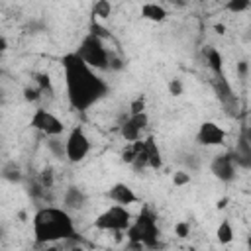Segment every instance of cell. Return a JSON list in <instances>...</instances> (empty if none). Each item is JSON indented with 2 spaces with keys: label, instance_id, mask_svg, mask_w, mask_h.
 Returning <instances> with one entry per match:
<instances>
[{
  "label": "cell",
  "instance_id": "cell-36",
  "mask_svg": "<svg viewBox=\"0 0 251 251\" xmlns=\"http://www.w3.org/2000/svg\"><path fill=\"white\" fill-rule=\"evenodd\" d=\"M214 29H216V33H220V35H222V33H226V25H224V24H216V25H214Z\"/></svg>",
  "mask_w": 251,
  "mask_h": 251
},
{
  "label": "cell",
  "instance_id": "cell-19",
  "mask_svg": "<svg viewBox=\"0 0 251 251\" xmlns=\"http://www.w3.org/2000/svg\"><path fill=\"white\" fill-rule=\"evenodd\" d=\"M206 61H208V67H210L212 75H222L224 73V57L216 47L206 49Z\"/></svg>",
  "mask_w": 251,
  "mask_h": 251
},
{
  "label": "cell",
  "instance_id": "cell-24",
  "mask_svg": "<svg viewBox=\"0 0 251 251\" xmlns=\"http://www.w3.org/2000/svg\"><path fill=\"white\" fill-rule=\"evenodd\" d=\"M190 180H192V176H190V173H188V171H184V169H180V171H175V173H173V184H175L176 188H182V186L190 184Z\"/></svg>",
  "mask_w": 251,
  "mask_h": 251
},
{
  "label": "cell",
  "instance_id": "cell-14",
  "mask_svg": "<svg viewBox=\"0 0 251 251\" xmlns=\"http://www.w3.org/2000/svg\"><path fill=\"white\" fill-rule=\"evenodd\" d=\"M231 157H233L235 167L245 169V171H251V143L245 141L241 135H237L235 147L231 149Z\"/></svg>",
  "mask_w": 251,
  "mask_h": 251
},
{
  "label": "cell",
  "instance_id": "cell-30",
  "mask_svg": "<svg viewBox=\"0 0 251 251\" xmlns=\"http://www.w3.org/2000/svg\"><path fill=\"white\" fill-rule=\"evenodd\" d=\"M175 235L176 237H180V239H186L188 235H190V224L188 222H176L175 224Z\"/></svg>",
  "mask_w": 251,
  "mask_h": 251
},
{
  "label": "cell",
  "instance_id": "cell-20",
  "mask_svg": "<svg viewBox=\"0 0 251 251\" xmlns=\"http://www.w3.org/2000/svg\"><path fill=\"white\" fill-rule=\"evenodd\" d=\"M216 239L222 243V245H227L233 241V227H231V222L229 220H222L220 226L216 227Z\"/></svg>",
  "mask_w": 251,
  "mask_h": 251
},
{
  "label": "cell",
  "instance_id": "cell-26",
  "mask_svg": "<svg viewBox=\"0 0 251 251\" xmlns=\"http://www.w3.org/2000/svg\"><path fill=\"white\" fill-rule=\"evenodd\" d=\"M39 184L43 186V190H47V188H53V184H55V176H53V169H49V167H45L41 173H39Z\"/></svg>",
  "mask_w": 251,
  "mask_h": 251
},
{
  "label": "cell",
  "instance_id": "cell-9",
  "mask_svg": "<svg viewBox=\"0 0 251 251\" xmlns=\"http://www.w3.org/2000/svg\"><path fill=\"white\" fill-rule=\"evenodd\" d=\"M237 167L233 163V157H231V151L227 153H218L212 157L210 161V173L220 180V182H233L235 176H237Z\"/></svg>",
  "mask_w": 251,
  "mask_h": 251
},
{
  "label": "cell",
  "instance_id": "cell-1",
  "mask_svg": "<svg viewBox=\"0 0 251 251\" xmlns=\"http://www.w3.org/2000/svg\"><path fill=\"white\" fill-rule=\"evenodd\" d=\"M61 65H63V76L67 86V98L73 110L86 112L108 94L106 80L98 76L96 71L90 69L78 57L76 51L63 55Z\"/></svg>",
  "mask_w": 251,
  "mask_h": 251
},
{
  "label": "cell",
  "instance_id": "cell-38",
  "mask_svg": "<svg viewBox=\"0 0 251 251\" xmlns=\"http://www.w3.org/2000/svg\"><path fill=\"white\" fill-rule=\"evenodd\" d=\"M247 249H249V251H251V235H249V237H247Z\"/></svg>",
  "mask_w": 251,
  "mask_h": 251
},
{
  "label": "cell",
  "instance_id": "cell-11",
  "mask_svg": "<svg viewBox=\"0 0 251 251\" xmlns=\"http://www.w3.org/2000/svg\"><path fill=\"white\" fill-rule=\"evenodd\" d=\"M147 124H149L147 112L135 114V116H127V118L120 124V135H122V139H126L127 143L139 141V139H141V131L147 127Z\"/></svg>",
  "mask_w": 251,
  "mask_h": 251
},
{
  "label": "cell",
  "instance_id": "cell-34",
  "mask_svg": "<svg viewBox=\"0 0 251 251\" xmlns=\"http://www.w3.org/2000/svg\"><path fill=\"white\" fill-rule=\"evenodd\" d=\"M227 204H229V198H227V196H222V198H218L216 208H218V210H226V208H227Z\"/></svg>",
  "mask_w": 251,
  "mask_h": 251
},
{
  "label": "cell",
  "instance_id": "cell-17",
  "mask_svg": "<svg viewBox=\"0 0 251 251\" xmlns=\"http://www.w3.org/2000/svg\"><path fill=\"white\" fill-rule=\"evenodd\" d=\"M45 147L51 153V157H55L57 161H65L67 159V139H63V135L45 137Z\"/></svg>",
  "mask_w": 251,
  "mask_h": 251
},
{
  "label": "cell",
  "instance_id": "cell-28",
  "mask_svg": "<svg viewBox=\"0 0 251 251\" xmlns=\"http://www.w3.org/2000/svg\"><path fill=\"white\" fill-rule=\"evenodd\" d=\"M167 90H169V94L171 96H180L182 92H184V84H182V80L180 78H171L169 82H167Z\"/></svg>",
  "mask_w": 251,
  "mask_h": 251
},
{
  "label": "cell",
  "instance_id": "cell-22",
  "mask_svg": "<svg viewBox=\"0 0 251 251\" xmlns=\"http://www.w3.org/2000/svg\"><path fill=\"white\" fill-rule=\"evenodd\" d=\"M33 82H35V86L45 94H53V84H51V76L47 75V73H35L33 75Z\"/></svg>",
  "mask_w": 251,
  "mask_h": 251
},
{
  "label": "cell",
  "instance_id": "cell-33",
  "mask_svg": "<svg viewBox=\"0 0 251 251\" xmlns=\"http://www.w3.org/2000/svg\"><path fill=\"white\" fill-rule=\"evenodd\" d=\"M247 71H249L247 61H239L237 63V75H239V78H245L247 76Z\"/></svg>",
  "mask_w": 251,
  "mask_h": 251
},
{
  "label": "cell",
  "instance_id": "cell-3",
  "mask_svg": "<svg viewBox=\"0 0 251 251\" xmlns=\"http://www.w3.org/2000/svg\"><path fill=\"white\" fill-rule=\"evenodd\" d=\"M127 243L131 249H157L161 247V231L157 226V218L149 208H143L135 218L131 227L126 231Z\"/></svg>",
  "mask_w": 251,
  "mask_h": 251
},
{
  "label": "cell",
  "instance_id": "cell-4",
  "mask_svg": "<svg viewBox=\"0 0 251 251\" xmlns=\"http://www.w3.org/2000/svg\"><path fill=\"white\" fill-rule=\"evenodd\" d=\"M78 57L94 71H108L110 65V51L104 47V41L92 33H86L76 49Z\"/></svg>",
  "mask_w": 251,
  "mask_h": 251
},
{
  "label": "cell",
  "instance_id": "cell-37",
  "mask_svg": "<svg viewBox=\"0 0 251 251\" xmlns=\"http://www.w3.org/2000/svg\"><path fill=\"white\" fill-rule=\"evenodd\" d=\"M69 251H84V249H82V247H78V245H76V247H71V249H69Z\"/></svg>",
  "mask_w": 251,
  "mask_h": 251
},
{
  "label": "cell",
  "instance_id": "cell-18",
  "mask_svg": "<svg viewBox=\"0 0 251 251\" xmlns=\"http://www.w3.org/2000/svg\"><path fill=\"white\" fill-rule=\"evenodd\" d=\"M2 178L10 184H20L24 180V173H22L20 165H16V161H8L2 167Z\"/></svg>",
  "mask_w": 251,
  "mask_h": 251
},
{
  "label": "cell",
  "instance_id": "cell-23",
  "mask_svg": "<svg viewBox=\"0 0 251 251\" xmlns=\"http://www.w3.org/2000/svg\"><path fill=\"white\" fill-rule=\"evenodd\" d=\"M249 8H251L249 0H227L224 4V10H227L231 14H241V12H247Z\"/></svg>",
  "mask_w": 251,
  "mask_h": 251
},
{
  "label": "cell",
  "instance_id": "cell-32",
  "mask_svg": "<svg viewBox=\"0 0 251 251\" xmlns=\"http://www.w3.org/2000/svg\"><path fill=\"white\" fill-rule=\"evenodd\" d=\"M239 135H241L245 141L251 143V126H249V124H243V126L239 127Z\"/></svg>",
  "mask_w": 251,
  "mask_h": 251
},
{
  "label": "cell",
  "instance_id": "cell-6",
  "mask_svg": "<svg viewBox=\"0 0 251 251\" xmlns=\"http://www.w3.org/2000/svg\"><path fill=\"white\" fill-rule=\"evenodd\" d=\"M29 126L33 129H37L39 133H43L45 137H55V135H63L65 133V124L47 108H35L31 118H29Z\"/></svg>",
  "mask_w": 251,
  "mask_h": 251
},
{
  "label": "cell",
  "instance_id": "cell-25",
  "mask_svg": "<svg viewBox=\"0 0 251 251\" xmlns=\"http://www.w3.org/2000/svg\"><path fill=\"white\" fill-rule=\"evenodd\" d=\"M22 94H24V100L31 104V102H37V100L41 98V94H43V92H41V90H39L35 84H33V86H31V84H27V86H24Z\"/></svg>",
  "mask_w": 251,
  "mask_h": 251
},
{
  "label": "cell",
  "instance_id": "cell-21",
  "mask_svg": "<svg viewBox=\"0 0 251 251\" xmlns=\"http://www.w3.org/2000/svg\"><path fill=\"white\" fill-rule=\"evenodd\" d=\"M110 14H112V4H110L108 0H98V2H94V6H92V16H94V18H98V20H108Z\"/></svg>",
  "mask_w": 251,
  "mask_h": 251
},
{
  "label": "cell",
  "instance_id": "cell-15",
  "mask_svg": "<svg viewBox=\"0 0 251 251\" xmlns=\"http://www.w3.org/2000/svg\"><path fill=\"white\" fill-rule=\"evenodd\" d=\"M143 141H145V151H147L149 169L159 171V169L163 167V155H161V149H159V145H157L155 137H153V135H149V137H145Z\"/></svg>",
  "mask_w": 251,
  "mask_h": 251
},
{
  "label": "cell",
  "instance_id": "cell-29",
  "mask_svg": "<svg viewBox=\"0 0 251 251\" xmlns=\"http://www.w3.org/2000/svg\"><path fill=\"white\" fill-rule=\"evenodd\" d=\"M145 112V98L143 96H137L131 100L129 104V116H135V114H143Z\"/></svg>",
  "mask_w": 251,
  "mask_h": 251
},
{
  "label": "cell",
  "instance_id": "cell-2",
  "mask_svg": "<svg viewBox=\"0 0 251 251\" xmlns=\"http://www.w3.org/2000/svg\"><path fill=\"white\" fill-rule=\"evenodd\" d=\"M31 227H33V239L39 245L69 241L76 237L73 216L69 214V210L57 206L39 208L31 218Z\"/></svg>",
  "mask_w": 251,
  "mask_h": 251
},
{
  "label": "cell",
  "instance_id": "cell-27",
  "mask_svg": "<svg viewBox=\"0 0 251 251\" xmlns=\"http://www.w3.org/2000/svg\"><path fill=\"white\" fill-rule=\"evenodd\" d=\"M126 69V61L118 55V53H114V51H110V65H108V71H114V73H120V71H124Z\"/></svg>",
  "mask_w": 251,
  "mask_h": 251
},
{
  "label": "cell",
  "instance_id": "cell-8",
  "mask_svg": "<svg viewBox=\"0 0 251 251\" xmlns=\"http://www.w3.org/2000/svg\"><path fill=\"white\" fill-rule=\"evenodd\" d=\"M67 161L69 163H80L90 153V139L84 133L80 126H75L67 133Z\"/></svg>",
  "mask_w": 251,
  "mask_h": 251
},
{
  "label": "cell",
  "instance_id": "cell-35",
  "mask_svg": "<svg viewBox=\"0 0 251 251\" xmlns=\"http://www.w3.org/2000/svg\"><path fill=\"white\" fill-rule=\"evenodd\" d=\"M8 49V39H6V35H0V51L4 53Z\"/></svg>",
  "mask_w": 251,
  "mask_h": 251
},
{
  "label": "cell",
  "instance_id": "cell-31",
  "mask_svg": "<svg viewBox=\"0 0 251 251\" xmlns=\"http://www.w3.org/2000/svg\"><path fill=\"white\" fill-rule=\"evenodd\" d=\"M88 33H92V35H96V37H100L102 41L110 37V33H108V29H106V27H102V25H100V24H98L96 20H94V22L90 24V31H88Z\"/></svg>",
  "mask_w": 251,
  "mask_h": 251
},
{
  "label": "cell",
  "instance_id": "cell-5",
  "mask_svg": "<svg viewBox=\"0 0 251 251\" xmlns=\"http://www.w3.org/2000/svg\"><path fill=\"white\" fill-rule=\"evenodd\" d=\"M133 224V216L129 214V210L126 206H110L104 212H100L94 220V227L102 229V231H114V233H122L127 231Z\"/></svg>",
  "mask_w": 251,
  "mask_h": 251
},
{
  "label": "cell",
  "instance_id": "cell-13",
  "mask_svg": "<svg viewBox=\"0 0 251 251\" xmlns=\"http://www.w3.org/2000/svg\"><path fill=\"white\" fill-rule=\"evenodd\" d=\"M88 198L84 194L82 188H78L76 184H71L65 188L63 192V208L65 210H82L86 206Z\"/></svg>",
  "mask_w": 251,
  "mask_h": 251
},
{
  "label": "cell",
  "instance_id": "cell-10",
  "mask_svg": "<svg viewBox=\"0 0 251 251\" xmlns=\"http://www.w3.org/2000/svg\"><path fill=\"white\" fill-rule=\"evenodd\" d=\"M226 129L212 122V120H206L198 126V131H196V143L202 145V147H216V145H224L226 141Z\"/></svg>",
  "mask_w": 251,
  "mask_h": 251
},
{
  "label": "cell",
  "instance_id": "cell-16",
  "mask_svg": "<svg viewBox=\"0 0 251 251\" xmlns=\"http://www.w3.org/2000/svg\"><path fill=\"white\" fill-rule=\"evenodd\" d=\"M141 18L149 20V22H155V24H161V22L167 20V10L157 2H145L141 6Z\"/></svg>",
  "mask_w": 251,
  "mask_h": 251
},
{
  "label": "cell",
  "instance_id": "cell-12",
  "mask_svg": "<svg viewBox=\"0 0 251 251\" xmlns=\"http://www.w3.org/2000/svg\"><path fill=\"white\" fill-rule=\"evenodd\" d=\"M106 196L114 202V204H118V206H131V204H135V202H139V196L133 192V188L129 186V184H126V182H116V184H112L110 186V190L106 192Z\"/></svg>",
  "mask_w": 251,
  "mask_h": 251
},
{
  "label": "cell",
  "instance_id": "cell-7",
  "mask_svg": "<svg viewBox=\"0 0 251 251\" xmlns=\"http://www.w3.org/2000/svg\"><path fill=\"white\" fill-rule=\"evenodd\" d=\"M212 88H214V94L216 98L220 100L224 112L229 116V118H235L239 114V100H237V94L233 92L231 84L227 82L226 75H214L212 78Z\"/></svg>",
  "mask_w": 251,
  "mask_h": 251
}]
</instances>
